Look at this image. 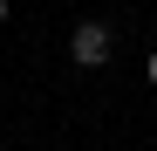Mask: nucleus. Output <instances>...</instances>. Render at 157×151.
I'll list each match as a JSON object with an SVG mask.
<instances>
[{
    "mask_svg": "<svg viewBox=\"0 0 157 151\" xmlns=\"http://www.w3.org/2000/svg\"><path fill=\"white\" fill-rule=\"evenodd\" d=\"M109 55H116L109 21H75V28H68V62H75V69H102Z\"/></svg>",
    "mask_w": 157,
    "mask_h": 151,
    "instance_id": "nucleus-1",
    "label": "nucleus"
},
{
    "mask_svg": "<svg viewBox=\"0 0 157 151\" xmlns=\"http://www.w3.org/2000/svg\"><path fill=\"white\" fill-rule=\"evenodd\" d=\"M7 7H14V0H0V21H7Z\"/></svg>",
    "mask_w": 157,
    "mask_h": 151,
    "instance_id": "nucleus-3",
    "label": "nucleus"
},
{
    "mask_svg": "<svg viewBox=\"0 0 157 151\" xmlns=\"http://www.w3.org/2000/svg\"><path fill=\"white\" fill-rule=\"evenodd\" d=\"M144 76H150V83H157V55H150V62H144Z\"/></svg>",
    "mask_w": 157,
    "mask_h": 151,
    "instance_id": "nucleus-2",
    "label": "nucleus"
}]
</instances>
